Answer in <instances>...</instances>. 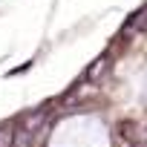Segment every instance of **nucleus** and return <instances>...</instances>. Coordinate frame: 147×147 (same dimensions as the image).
Instances as JSON below:
<instances>
[{
	"label": "nucleus",
	"mask_w": 147,
	"mask_h": 147,
	"mask_svg": "<svg viewBox=\"0 0 147 147\" xmlns=\"http://www.w3.org/2000/svg\"><path fill=\"white\" fill-rule=\"evenodd\" d=\"M136 29H147V6H141L133 18H130V23H127V32H136Z\"/></svg>",
	"instance_id": "nucleus-2"
},
{
	"label": "nucleus",
	"mask_w": 147,
	"mask_h": 147,
	"mask_svg": "<svg viewBox=\"0 0 147 147\" xmlns=\"http://www.w3.org/2000/svg\"><path fill=\"white\" fill-rule=\"evenodd\" d=\"M107 66H110V58L107 55H101V58H95L92 63H90V69H87V81H98L101 75H104V72H107Z\"/></svg>",
	"instance_id": "nucleus-1"
}]
</instances>
